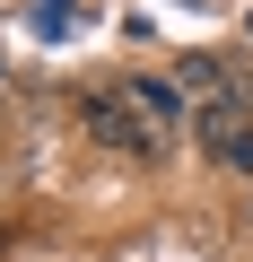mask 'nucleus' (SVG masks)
<instances>
[{
    "label": "nucleus",
    "instance_id": "1",
    "mask_svg": "<svg viewBox=\"0 0 253 262\" xmlns=\"http://www.w3.org/2000/svg\"><path fill=\"white\" fill-rule=\"evenodd\" d=\"M79 122H87V140H105V149H122V158H157V149H166V131L122 96V88H87V96H79Z\"/></svg>",
    "mask_w": 253,
    "mask_h": 262
},
{
    "label": "nucleus",
    "instance_id": "4",
    "mask_svg": "<svg viewBox=\"0 0 253 262\" xmlns=\"http://www.w3.org/2000/svg\"><path fill=\"white\" fill-rule=\"evenodd\" d=\"M35 27H44V35H70V0H44V9H35Z\"/></svg>",
    "mask_w": 253,
    "mask_h": 262
},
{
    "label": "nucleus",
    "instance_id": "2",
    "mask_svg": "<svg viewBox=\"0 0 253 262\" xmlns=\"http://www.w3.org/2000/svg\"><path fill=\"white\" fill-rule=\"evenodd\" d=\"M192 140H201V158H210V166L253 175V114H244V96H236V88L192 105Z\"/></svg>",
    "mask_w": 253,
    "mask_h": 262
},
{
    "label": "nucleus",
    "instance_id": "3",
    "mask_svg": "<svg viewBox=\"0 0 253 262\" xmlns=\"http://www.w3.org/2000/svg\"><path fill=\"white\" fill-rule=\"evenodd\" d=\"M122 96H131V105H140V114H149L157 131H166V122L183 114V88H175V79H122Z\"/></svg>",
    "mask_w": 253,
    "mask_h": 262
}]
</instances>
